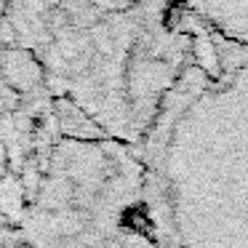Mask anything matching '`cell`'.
<instances>
[{
  "label": "cell",
  "mask_w": 248,
  "mask_h": 248,
  "mask_svg": "<svg viewBox=\"0 0 248 248\" xmlns=\"http://www.w3.org/2000/svg\"><path fill=\"white\" fill-rule=\"evenodd\" d=\"M182 0H3L0 30L38 62L51 99L104 136L139 141L192 59Z\"/></svg>",
  "instance_id": "obj_1"
},
{
  "label": "cell",
  "mask_w": 248,
  "mask_h": 248,
  "mask_svg": "<svg viewBox=\"0 0 248 248\" xmlns=\"http://www.w3.org/2000/svg\"><path fill=\"white\" fill-rule=\"evenodd\" d=\"M200 30L248 48V0H182Z\"/></svg>",
  "instance_id": "obj_2"
},
{
  "label": "cell",
  "mask_w": 248,
  "mask_h": 248,
  "mask_svg": "<svg viewBox=\"0 0 248 248\" xmlns=\"http://www.w3.org/2000/svg\"><path fill=\"white\" fill-rule=\"evenodd\" d=\"M0 19H3V0H0Z\"/></svg>",
  "instance_id": "obj_3"
}]
</instances>
